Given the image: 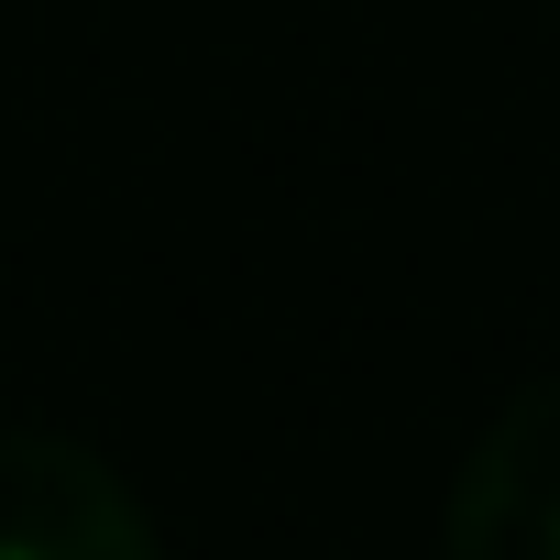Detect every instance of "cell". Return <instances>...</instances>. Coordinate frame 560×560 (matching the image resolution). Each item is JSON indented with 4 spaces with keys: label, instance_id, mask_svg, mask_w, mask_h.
<instances>
[{
    "label": "cell",
    "instance_id": "6da1fadb",
    "mask_svg": "<svg viewBox=\"0 0 560 560\" xmlns=\"http://www.w3.org/2000/svg\"><path fill=\"white\" fill-rule=\"evenodd\" d=\"M440 560H560V374L516 385L462 451Z\"/></svg>",
    "mask_w": 560,
    "mask_h": 560
},
{
    "label": "cell",
    "instance_id": "7a4b0ae2",
    "mask_svg": "<svg viewBox=\"0 0 560 560\" xmlns=\"http://www.w3.org/2000/svg\"><path fill=\"white\" fill-rule=\"evenodd\" d=\"M0 560H165L143 494L67 429L0 440Z\"/></svg>",
    "mask_w": 560,
    "mask_h": 560
}]
</instances>
